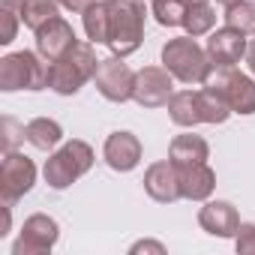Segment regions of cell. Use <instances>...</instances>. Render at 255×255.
Instances as JSON below:
<instances>
[{
	"instance_id": "1",
	"label": "cell",
	"mask_w": 255,
	"mask_h": 255,
	"mask_svg": "<svg viewBox=\"0 0 255 255\" xmlns=\"http://www.w3.org/2000/svg\"><path fill=\"white\" fill-rule=\"evenodd\" d=\"M108 12H111V33H108L111 54L117 57L135 54L144 39V18H147L144 0H108Z\"/></svg>"
},
{
	"instance_id": "2",
	"label": "cell",
	"mask_w": 255,
	"mask_h": 255,
	"mask_svg": "<svg viewBox=\"0 0 255 255\" xmlns=\"http://www.w3.org/2000/svg\"><path fill=\"white\" fill-rule=\"evenodd\" d=\"M96 66H99V60H96L93 45L78 42L63 57L48 63V87L60 96H75L81 90V84H87L96 75Z\"/></svg>"
},
{
	"instance_id": "3",
	"label": "cell",
	"mask_w": 255,
	"mask_h": 255,
	"mask_svg": "<svg viewBox=\"0 0 255 255\" xmlns=\"http://www.w3.org/2000/svg\"><path fill=\"white\" fill-rule=\"evenodd\" d=\"M162 66L183 84H204V78L213 69L207 51L195 42V36L168 39L162 48Z\"/></svg>"
},
{
	"instance_id": "4",
	"label": "cell",
	"mask_w": 255,
	"mask_h": 255,
	"mask_svg": "<svg viewBox=\"0 0 255 255\" xmlns=\"http://www.w3.org/2000/svg\"><path fill=\"white\" fill-rule=\"evenodd\" d=\"M90 165H93V150H90V144H84V141L75 138V141H66L60 150H54V153L45 159L42 174H45V183H48L51 189H66V186H72L81 174H87Z\"/></svg>"
},
{
	"instance_id": "5",
	"label": "cell",
	"mask_w": 255,
	"mask_h": 255,
	"mask_svg": "<svg viewBox=\"0 0 255 255\" xmlns=\"http://www.w3.org/2000/svg\"><path fill=\"white\" fill-rule=\"evenodd\" d=\"M48 87V60H39L33 51H15L0 60V90H42Z\"/></svg>"
},
{
	"instance_id": "6",
	"label": "cell",
	"mask_w": 255,
	"mask_h": 255,
	"mask_svg": "<svg viewBox=\"0 0 255 255\" xmlns=\"http://www.w3.org/2000/svg\"><path fill=\"white\" fill-rule=\"evenodd\" d=\"M204 87L216 90L231 111L237 114H255V81L234 66H213L210 75L204 78Z\"/></svg>"
},
{
	"instance_id": "7",
	"label": "cell",
	"mask_w": 255,
	"mask_h": 255,
	"mask_svg": "<svg viewBox=\"0 0 255 255\" xmlns=\"http://www.w3.org/2000/svg\"><path fill=\"white\" fill-rule=\"evenodd\" d=\"M123 60H126V57L111 54V57L99 60V66H96L93 81H96V90H99L108 102H126V99H132V90H135V72L126 66Z\"/></svg>"
},
{
	"instance_id": "8",
	"label": "cell",
	"mask_w": 255,
	"mask_h": 255,
	"mask_svg": "<svg viewBox=\"0 0 255 255\" xmlns=\"http://www.w3.org/2000/svg\"><path fill=\"white\" fill-rule=\"evenodd\" d=\"M36 183V165L24 156L9 150L0 165V192H3V204H15L24 192H30Z\"/></svg>"
},
{
	"instance_id": "9",
	"label": "cell",
	"mask_w": 255,
	"mask_h": 255,
	"mask_svg": "<svg viewBox=\"0 0 255 255\" xmlns=\"http://www.w3.org/2000/svg\"><path fill=\"white\" fill-rule=\"evenodd\" d=\"M174 96V75L165 66H144L135 72V90L132 99L141 108H162Z\"/></svg>"
},
{
	"instance_id": "10",
	"label": "cell",
	"mask_w": 255,
	"mask_h": 255,
	"mask_svg": "<svg viewBox=\"0 0 255 255\" xmlns=\"http://www.w3.org/2000/svg\"><path fill=\"white\" fill-rule=\"evenodd\" d=\"M57 222L45 213H33L30 219H24L21 237L12 246V255H39V252H51L57 243Z\"/></svg>"
},
{
	"instance_id": "11",
	"label": "cell",
	"mask_w": 255,
	"mask_h": 255,
	"mask_svg": "<svg viewBox=\"0 0 255 255\" xmlns=\"http://www.w3.org/2000/svg\"><path fill=\"white\" fill-rule=\"evenodd\" d=\"M246 45H249L246 33H240V30H234V27L225 24V27H219V30L210 33L204 51H207V57H210L213 66H237L246 57Z\"/></svg>"
},
{
	"instance_id": "12",
	"label": "cell",
	"mask_w": 255,
	"mask_h": 255,
	"mask_svg": "<svg viewBox=\"0 0 255 255\" xmlns=\"http://www.w3.org/2000/svg\"><path fill=\"white\" fill-rule=\"evenodd\" d=\"M75 45H78V36H75L72 24L63 21L60 15L51 18L48 24H42V27L36 30V51H39V57L48 60V63H54L57 57H63V54H66L69 48H75Z\"/></svg>"
},
{
	"instance_id": "13",
	"label": "cell",
	"mask_w": 255,
	"mask_h": 255,
	"mask_svg": "<svg viewBox=\"0 0 255 255\" xmlns=\"http://www.w3.org/2000/svg\"><path fill=\"white\" fill-rule=\"evenodd\" d=\"M102 156H105L108 168H114V171H132L141 162V141H138V135L126 132V129L111 132L105 138Z\"/></svg>"
},
{
	"instance_id": "14",
	"label": "cell",
	"mask_w": 255,
	"mask_h": 255,
	"mask_svg": "<svg viewBox=\"0 0 255 255\" xmlns=\"http://www.w3.org/2000/svg\"><path fill=\"white\" fill-rule=\"evenodd\" d=\"M144 189H147V195H150L153 201H159V204H171V201L183 198V195H180L177 165H174L171 159L153 162V165L147 168V174H144Z\"/></svg>"
},
{
	"instance_id": "15",
	"label": "cell",
	"mask_w": 255,
	"mask_h": 255,
	"mask_svg": "<svg viewBox=\"0 0 255 255\" xmlns=\"http://www.w3.org/2000/svg\"><path fill=\"white\" fill-rule=\"evenodd\" d=\"M198 225L213 237H237L240 216H237L234 204H228V201H207L198 210Z\"/></svg>"
},
{
	"instance_id": "16",
	"label": "cell",
	"mask_w": 255,
	"mask_h": 255,
	"mask_svg": "<svg viewBox=\"0 0 255 255\" xmlns=\"http://www.w3.org/2000/svg\"><path fill=\"white\" fill-rule=\"evenodd\" d=\"M177 177H180V195L189 198V201L210 198V192L216 186V174H213V168L207 162L183 165V168H177Z\"/></svg>"
},
{
	"instance_id": "17",
	"label": "cell",
	"mask_w": 255,
	"mask_h": 255,
	"mask_svg": "<svg viewBox=\"0 0 255 255\" xmlns=\"http://www.w3.org/2000/svg\"><path fill=\"white\" fill-rule=\"evenodd\" d=\"M207 156H210V147H207V141H204L201 135H195V132L177 135V138L171 141V147H168V159H171L177 168L195 165V162H207Z\"/></svg>"
},
{
	"instance_id": "18",
	"label": "cell",
	"mask_w": 255,
	"mask_h": 255,
	"mask_svg": "<svg viewBox=\"0 0 255 255\" xmlns=\"http://www.w3.org/2000/svg\"><path fill=\"white\" fill-rule=\"evenodd\" d=\"M24 141H30L36 150H54L63 141V126L51 117H33L24 123Z\"/></svg>"
},
{
	"instance_id": "19",
	"label": "cell",
	"mask_w": 255,
	"mask_h": 255,
	"mask_svg": "<svg viewBox=\"0 0 255 255\" xmlns=\"http://www.w3.org/2000/svg\"><path fill=\"white\" fill-rule=\"evenodd\" d=\"M168 114L177 126H198L201 108H198V90H180L168 99Z\"/></svg>"
},
{
	"instance_id": "20",
	"label": "cell",
	"mask_w": 255,
	"mask_h": 255,
	"mask_svg": "<svg viewBox=\"0 0 255 255\" xmlns=\"http://www.w3.org/2000/svg\"><path fill=\"white\" fill-rule=\"evenodd\" d=\"M84 15V33L90 42L96 45H108V33H111V12H108V0H96V3L81 12Z\"/></svg>"
},
{
	"instance_id": "21",
	"label": "cell",
	"mask_w": 255,
	"mask_h": 255,
	"mask_svg": "<svg viewBox=\"0 0 255 255\" xmlns=\"http://www.w3.org/2000/svg\"><path fill=\"white\" fill-rule=\"evenodd\" d=\"M57 0H21V21L24 27H30L33 33L48 24L51 18H57Z\"/></svg>"
},
{
	"instance_id": "22",
	"label": "cell",
	"mask_w": 255,
	"mask_h": 255,
	"mask_svg": "<svg viewBox=\"0 0 255 255\" xmlns=\"http://www.w3.org/2000/svg\"><path fill=\"white\" fill-rule=\"evenodd\" d=\"M183 27H186V33L195 36V39L213 33V27H216V9H213L210 3L189 6V9H186V18H183Z\"/></svg>"
},
{
	"instance_id": "23",
	"label": "cell",
	"mask_w": 255,
	"mask_h": 255,
	"mask_svg": "<svg viewBox=\"0 0 255 255\" xmlns=\"http://www.w3.org/2000/svg\"><path fill=\"white\" fill-rule=\"evenodd\" d=\"M198 108H201V123H225L228 114H231L228 102L216 90H210V87L198 90Z\"/></svg>"
},
{
	"instance_id": "24",
	"label": "cell",
	"mask_w": 255,
	"mask_h": 255,
	"mask_svg": "<svg viewBox=\"0 0 255 255\" xmlns=\"http://www.w3.org/2000/svg\"><path fill=\"white\" fill-rule=\"evenodd\" d=\"M0 45H9L18 33L21 21V0H0Z\"/></svg>"
},
{
	"instance_id": "25",
	"label": "cell",
	"mask_w": 255,
	"mask_h": 255,
	"mask_svg": "<svg viewBox=\"0 0 255 255\" xmlns=\"http://www.w3.org/2000/svg\"><path fill=\"white\" fill-rule=\"evenodd\" d=\"M225 24L240 30V33H255V3L249 0H240L234 6H225Z\"/></svg>"
},
{
	"instance_id": "26",
	"label": "cell",
	"mask_w": 255,
	"mask_h": 255,
	"mask_svg": "<svg viewBox=\"0 0 255 255\" xmlns=\"http://www.w3.org/2000/svg\"><path fill=\"white\" fill-rule=\"evenodd\" d=\"M186 0H153V15L162 27H180L186 18Z\"/></svg>"
},
{
	"instance_id": "27",
	"label": "cell",
	"mask_w": 255,
	"mask_h": 255,
	"mask_svg": "<svg viewBox=\"0 0 255 255\" xmlns=\"http://www.w3.org/2000/svg\"><path fill=\"white\" fill-rule=\"evenodd\" d=\"M237 252H243V255H249V252H255V225L252 222H240V231H237Z\"/></svg>"
},
{
	"instance_id": "28",
	"label": "cell",
	"mask_w": 255,
	"mask_h": 255,
	"mask_svg": "<svg viewBox=\"0 0 255 255\" xmlns=\"http://www.w3.org/2000/svg\"><path fill=\"white\" fill-rule=\"evenodd\" d=\"M12 129H15V120H12V117H3V132H6L3 150H6V153H9V150H15V141H18V138H24V135H12Z\"/></svg>"
},
{
	"instance_id": "29",
	"label": "cell",
	"mask_w": 255,
	"mask_h": 255,
	"mask_svg": "<svg viewBox=\"0 0 255 255\" xmlns=\"http://www.w3.org/2000/svg\"><path fill=\"white\" fill-rule=\"evenodd\" d=\"M57 3H60L63 9H69V12H87L96 0H57Z\"/></svg>"
},
{
	"instance_id": "30",
	"label": "cell",
	"mask_w": 255,
	"mask_h": 255,
	"mask_svg": "<svg viewBox=\"0 0 255 255\" xmlns=\"http://www.w3.org/2000/svg\"><path fill=\"white\" fill-rule=\"evenodd\" d=\"M246 66H249V72L255 75V39H249V45H246Z\"/></svg>"
},
{
	"instance_id": "31",
	"label": "cell",
	"mask_w": 255,
	"mask_h": 255,
	"mask_svg": "<svg viewBox=\"0 0 255 255\" xmlns=\"http://www.w3.org/2000/svg\"><path fill=\"white\" fill-rule=\"evenodd\" d=\"M141 249H153V252H165V246H162V243H150V240H144V243H135V246H132V252H141Z\"/></svg>"
},
{
	"instance_id": "32",
	"label": "cell",
	"mask_w": 255,
	"mask_h": 255,
	"mask_svg": "<svg viewBox=\"0 0 255 255\" xmlns=\"http://www.w3.org/2000/svg\"><path fill=\"white\" fill-rule=\"evenodd\" d=\"M216 3H222V6H234V3H240V0H216Z\"/></svg>"
},
{
	"instance_id": "33",
	"label": "cell",
	"mask_w": 255,
	"mask_h": 255,
	"mask_svg": "<svg viewBox=\"0 0 255 255\" xmlns=\"http://www.w3.org/2000/svg\"><path fill=\"white\" fill-rule=\"evenodd\" d=\"M186 3L189 6H198V3H207V0H186Z\"/></svg>"
},
{
	"instance_id": "34",
	"label": "cell",
	"mask_w": 255,
	"mask_h": 255,
	"mask_svg": "<svg viewBox=\"0 0 255 255\" xmlns=\"http://www.w3.org/2000/svg\"><path fill=\"white\" fill-rule=\"evenodd\" d=\"M150 3H153V0H150Z\"/></svg>"
}]
</instances>
